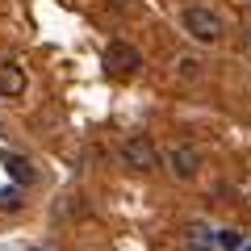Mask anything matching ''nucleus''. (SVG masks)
<instances>
[{
    "label": "nucleus",
    "instance_id": "3",
    "mask_svg": "<svg viewBox=\"0 0 251 251\" xmlns=\"http://www.w3.org/2000/svg\"><path fill=\"white\" fill-rule=\"evenodd\" d=\"M122 163L130 172H155L159 168V147H155L147 134H134V138L122 143Z\"/></svg>",
    "mask_w": 251,
    "mask_h": 251
},
{
    "label": "nucleus",
    "instance_id": "4",
    "mask_svg": "<svg viewBox=\"0 0 251 251\" xmlns=\"http://www.w3.org/2000/svg\"><path fill=\"white\" fill-rule=\"evenodd\" d=\"M168 168H172V176H176V180H193V176L201 172V155L193 151L188 143H180V147H172Z\"/></svg>",
    "mask_w": 251,
    "mask_h": 251
},
{
    "label": "nucleus",
    "instance_id": "5",
    "mask_svg": "<svg viewBox=\"0 0 251 251\" xmlns=\"http://www.w3.org/2000/svg\"><path fill=\"white\" fill-rule=\"evenodd\" d=\"M25 92V72L17 63H0V97H21Z\"/></svg>",
    "mask_w": 251,
    "mask_h": 251
},
{
    "label": "nucleus",
    "instance_id": "12",
    "mask_svg": "<svg viewBox=\"0 0 251 251\" xmlns=\"http://www.w3.org/2000/svg\"><path fill=\"white\" fill-rule=\"evenodd\" d=\"M38 251H42V247H38Z\"/></svg>",
    "mask_w": 251,
    "mask_h": 251
},
{
    "label": "nucleus",
    "instance_id": "9",
    "mask_svg": "<svg viewBox=\"0 0 251 251\" xmlns=\"http://www.w3.org/2000/svg\"><path fill=\"white\" fill-rule=\"evenodd\" d=\"M218 243H222L226 251H234V247H239L243 239H239V230H222V234H218Z\"/></svg>",
    "mask_w": 251,
    "mask_h": 251
},
{
    "label": "nucleus",
    "instance_id": "1",
    "mask_svg": "<svg viewBox=\"0 0 251 251\" xmlns=\"http://www.w3.org/2000/svg\"><path fill=\"white\" fill-rule=\"evenodd\" d=\"M105 67H109V75L113 80H134L138 72H143V50H138L134 42H109L105 46Z\"/></svg>",
    "mask_w": 251,
    "mask_h": 251
},
{
    "label": "nucleus",
    "instance_id": "8",
    "mask_svg": "<svg viewBox=\"0 0 251 251\" xmlns=\"http://www.w3.org/2000/svg\"><path fill=\"white\" fill-rule=\"evenodd\" d=\"M180 75H184V80L188 75H201V59H188L184 54V59H180Z\"/></svg>",
    "mask_w": 251,
    "mask_h": 251
},
{
    "label": "nucleus",
    "instance_id": "6",
    "mask_svg": "<svg viewBox=\"0 0 251 251\" xmlns=\"http://www.w3.org/2000/svg\"><path fill=\"white\" fill-rule=\"evenodd\" d=\"M0 159H4V168L13 172V180H17V184H29V180L38 176V172L29 168V159H25V155H17V151H4Z\"/></svg>",
    "mask_w": 251,
    "mask_h": 251
},
{
    "label": "nucleus",
    "instance_id": "10",
    "mask_svg": "<svg viewBox=\"0 0 251 251\" xmlns=\"http://www.w3.org/2000/svg\"><path fill=\"white\" fill-rule=\"evenodd\" d=\"M109 4H113L117 13H134L138 9V0H109Z\"/></svg>",
    "mask_w": 251,
    "mask_h": 251
},
{
    "label": "nucleus",
    "instance_id": "11",
    "mask_svg": "<svg viewBox=\"0 0 251 251\" xmlns=\"http://www.w3.org/2000/svg\"><path fill=\"white\" fill-rule=\"evenodd\" d=\"M243 46H247V50H251V29H247V34H243Z\"/></svg>",
    "mask_w": 251,
    "mask_h": 251
},
{
    "label": "nucleus",
    "instance_id": "2",
    "mask_svg": "<svg viewBox=\"0 0 251 251\" xmlns=\"http://www.w3.org/2000/svg\"><path fill=\"white\" fill-rule=\"evenodd\" d=\"M184 34L188 38H197V42H218V38H222V17H218L214 9H205V4H188L184 9Z\"/></svg>",
    "mask_w": 251,
    "mask_h": 251
},
{
    "label": "nucleus",
    "instance_id": "7",
    "mask_svg": "<svg viewBox=\"0 0 251 251\" xmlns=\"http://www.w3.org/2000/svg\"><path fill=\"white\" fill-rule=\"evenodd\" d=\"M25 205V197H21V188H0V209H4V214H17V209Z\"/></svg>",
    "mask_w": 251,
    "mask_h": 251
}]
</instances>
